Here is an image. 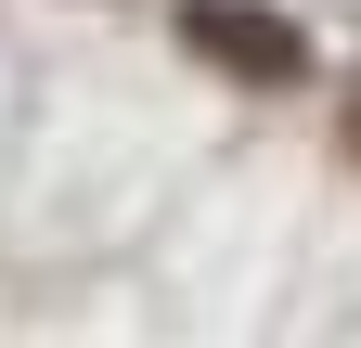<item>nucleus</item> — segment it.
<instances>
[{
	"label": "nucleus",
	"instance_id": "2",
	"mask_svg": "<svg viewBox=\"0 0 361 348\" xmlns=\"http://www.w3.org/2000/svg\"><path fill=\"white\" fill-rule=\"evenodd\" d=\"M348 142H361V116H348Z\"/></svg>",
	"mask_w": 361,
	"mask_h": 348
},
{
	"label": "nucleus",
	"instance_id": "1",
	"mask_svg": "<svg viewBox=\"0 0 361 348\" xmlns=\"http://www.w3.org/2000/svg\"><path fill=\"white\" fill-rule=\"evenodd\" d=\"M180 39H194L207 65H233L245 91H297L310 77V39L284 13H258V0H180Z\"/></svg>",
	"mask_w": 361,
	"mask_h": 348
}]
</instances>
